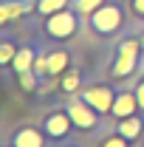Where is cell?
I'll return each mask as SVG.
<instances>
[{"label": "cell", "instance_id": "obj_23", "mask_svg": "<svg viewBox=\"0 0 144 147\" xmlns=\"http://www.w3.org/2000/svg\"><path fill=\"white\" fill-rule=\"evenodd\" d=\"M141 147H144V142H141Z\"/></svg>", "mask_w": 144, "mask_h": 147}, {"label": "cell", "instance_id": "obj_12", "mask_svg": "<svg viewBox=\"0 0 144 147\" xmlns=\"http://www.w3.org/2000/svg\"><path fill=\"white\" fill-rule=\"evenodd\" d=\"M79 85H82V76H79V71H76V68H68V71L62 74L59 88H62L65 93H71V96H73V93H79V91H82Z\"/></svg>", "mask_w": 144, "mask_h": 147}, {"label": "cell", "instance_id": "obj_15", "mask_svg": "<svg viewBox=\"0 0 144 147\" xmlns=\"http://www.w3.org/2000/svg\"><path fill=\"white\" fill-rule=\"evenodd\" d=\"M20 48L11 45V40H3V45H0V65H11L14 62V57H17Z\"/></svg>", "mask_w": 144, "mask_h": 147}, {"label": "cell", "instance_id": "obj_1", "mask_svg": "<svg viewBox=\"0 0 144 147\" xmlns=\"http://www.w3.org/2000/svg\"><path fill=\"white\" fill-rule=\"evenodd\" d=\"M141 40L130 37V40H122L119 42V51H116V59L110 65V76L113 79H127L133 76L136 68H139V54H141Z\"/></svg>", "mask_w": 144, "mask_h": 147}, {"label": "cell", "instance_id": "obj_9", "mask_svg": "<svg viewBox=\"0 0 144 147\" xmlns=\"http://www.w3.org/2000/svg\"><path fill=\"white\" fill-rule=\"evenodd\" d=\"M113 119H127L133 113H139V99H136V91H116V99H113Z\"/></svg>", "mask_w": 144, "mask_h": 147}, {"label": "cell", "instance_id": "obj_18", "mask_svg": "<svg viewBox=\"0 0 144 147\" xmlns=\"http://www.w3.org/2000/svg\"><path fill=\"white\" fill-rule=\"evenodd\" d=\"M133 91H136V99H139V110L144 113V79L136 85V88H133Z\"/></svg>", "mask_w": 144, "mask_h": 147}, {"label": "cell", "instance_id": "obj_19", "mask_svg": "<svg viewBox=\"0 0 144 147\" xmlns=\"http://www.w3.org/2000/svg\"><path fill=\"white\" fill-rule=\"evenodd\" d=\"M133 14L139 20H144V0H133Z\"/></svg>", "mask_w": 144, "mask_h": 147}, {"label": "cell", "instance_id": "obj_5", "mask_svg": "<svg viewBox=\"0 0 144 147\" xmlns=\"http://www.w3.org/2000/svg\"><path fill=\"white\" fill-rule=\"evenodd\" d=\"M79 96H82L99 116H105V113H110V108H113L116 91H113L110 85H105V82H93V85H85V88L79 91Z\"/></svg>", "mask_w": 144, "mask_h": 147}, {"label": "cell", "instance_id": "obj_4", "mask_svg": "<svg viewBox=\"0 0 144 147\" xmlns=\"http://www.w3.org/2000/svg\"><path fill=\"white\" fill-rule=\"evenodd\" d=\"M65 110L71 113L73 127H76V130H82V133H96V127H99V113L90 108V105L79 96V93H73L71 99H68Z\"/></svg>", "mask_w": 144, "mask_h": 147}, {"label": "cell", "instance_id": "obj_22", "mask_svg": "<svg viewBox=\"0 0 144 147\" xmlns=\"http://www.w3.org/2000/svg\"><path fill=\"white\" fill-rule=\"evenodd\" d=\"M3 147H11V144H3Z\"/></svg>", "mask_w": 144, "mask_h": 147}, {"label": "cell", "instance_id": "obj_13", "mask_svg": "<svg viewBox=\"0 0 144 147\" xmlns=\"http://www.w3.org/2000/svg\"><path fill=\"white\" fill-rule=\"evenodd\" d=\"M62 9H68V0H37V11L45 14V17H51Z\"/></svg>", "mask_w": 144, "mask_h": 147}, {"label": "cell", "instance_id": "obj_3", "mask_svg": "<svg viewBox=\"0 0 144 147\" xmlns=\"http://www.w3.org/2000/svg\"><path fill=\"white\" fill-rule=\"evenodd\" d=\"M42 130H45V136H48V142H54V144H59V142H68V136H71L73 127V119L71 113L65 108H54L45 113V119H42Z\"/></svg>", "mask_w": 144, "mask_h": 147}, {"label": "cell", "instance_id": "obj_6", "mask_svg": "<svg viewBox=\"0 0 144 147\" xmlns=\"http://www.w3.org/2000/svg\"><path fill=\"white\" fill-rule=\"evenodd\" d=\"M45 34L51 37V40H68V37H73L76 34V14L68 11V9L51 14V17L45 20Z\"/></svg>", "mask_w": 144, "mask_h": 147}, {"label": "cell", "instance_id": "obj_7", "mask_svg": "<svg viewBox=\"0 0 144 147\" xmlns=\"http://www.w3.org/2000/svg\"><path fill=\"white\" fill-rule=\"evenodd\" d=\"M113 133L124 136L130 144H141L144 142V113L139 110V113H133V116H127V119H116Z\"/></svg>", "mask_w": 144, "mask_h": 147}, {"label": "cell", "instance_id": "obj_17", "mask_svg": "<svg viewBox=\"0 0 144 147\" xmlns=\"http://www.w3.org/2000/svg\"><path fill=\"white\" fill-rule=\"evenodd\" d=\"M102 147H133L130 142H127L124 136H119V133H110L108 139L102 142Z\"/></svg>", "mask_w": 144, "mask_h": 147}, {"label": "cell", "instance_id": "obj_8", "mask_svg": "<svg viewBox=\"0 0 144 147\" xmlns=\"http://www.w3.org/2000/svg\"><path fill=\"white\" fill-rule=\"evenodd\" d=\"M45 142H48V136H45L42 127L23 125V127H17L11 136H9L6 144H11V147H45Z\"/></svg>", "mask_w": 144, "mask_h": 147}, {"label": "cell", "instance_id": "obj_21", "mask_svg": "<svg viewBox=\"0 0 144 147\" xmlns=\"http://www.w3.org/2000/svg\"><path fill=\"white\" fill-rule=\"evenodd\" d=\"M139 40H141V48H144V34H141V37H139Z\"/></svg>", "mask_w": 144, "mask_h": 147}, {"label": "cell", "instance_id": "obj_10", "mask_svg": "<svg viewBox=\"0 0 144 147\" xmlns=\"http://www.w3.org/2000/svg\"><path fill=\"white\" fill-rule=\"evenodd\" d=\"M37 9V0H0V23H11Z\"/></svg>", "mask_w": 144, "mask_h": 147}, {"label": "cell", "instance_id": "obj_2", "mask_svg": "<svg viewBox=\"0 0 144 147\" xmlns=\"http://www.w3.org/2000/svg\"><path fill=\"white\" fill-rule=\"evenodd\" d=\"M88 23H90V28H93L99 37H110L113 31L122 28L124 11H122V6H119L116 0H105L93 14H88Z\"/></svg>", "mask_w": 144, "mask_h": 147}, {"label": "cell", "instance_id": "obj_16", "mask_svg": "<svg viewBox=\"0 0 144 147\" xmlns=\"http://www.w3.org/2000/svg\"><path fill=\"white\" fill-rule=\"evenodd\" d=\"M102 3H105V0H76V11H82V14H93Z\"/></svg>", "mask_w": 144, "mask_h": 147}, {"label": "cell", "instance_id": "obj_11", "mask_svg": "<svg viewBox=\"0 0 144 147\" xmlns=\"http://www.w3.org/2000/svg\"><path fill=\"white\" fill-rule=\"evenodd\" d=\"M34 62H37V51L34 48H20L17 57H14V62L9 65L14 74H23V71H34Z\"/></svg>", "mask_w": 144, "mask_h": 147}, {"label": "cell", "instance_id": "obj_20", "mask_svg": "<svg viewBox=\"0 0 144 147\" xmlns=\"http://www.w3.org/2000/svg\"><path fill=\"white\" fill-rule=\"evenodd\" d=\"M57 147H76V144H71V142H59Z\"/></svg>", "mask_w": 144, "mask_h": 147}, {"label": "cell", "instance_id": "obj_14", "mask_svg": "<svg viewBox=\"0 0 144 147\" xmlns=\"http://www.w3.org/2000/svg\"><path fill=\"white\" fill-rule=\"evenodd\" d=\"M17 82H20V91L31 93V91H37V82H40V76H37L34 71H23V74H17Z\"/></svg>", "mask_w": 144, "mask_h": 147}]
</instances>
